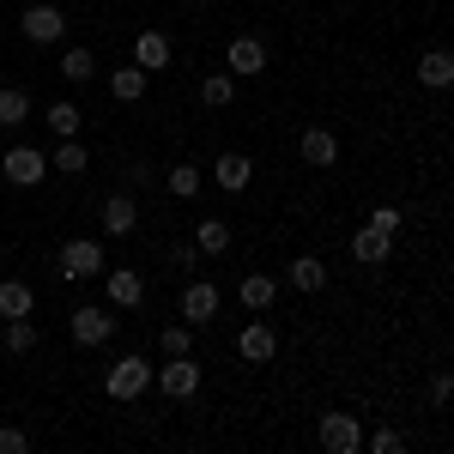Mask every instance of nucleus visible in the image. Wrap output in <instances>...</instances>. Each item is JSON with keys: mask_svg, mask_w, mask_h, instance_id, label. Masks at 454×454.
Wrapping results in <instances>:
<instances>
[{"mask_svg": "<svg viewBox=\"0 0 454 454\" xmlns=\"http://www.w3.org/2000/svg\"><path fill=\"white\" fill-rule=\"evenodd\" d=\"M145 85H152V73H145V67H115V73H109V98H115V104H140Z\"/></svg>", "mask_w": 454, "mask_h": 454, "instance_id": "obj_16", "label": "nucleus"}, {"mask_svg": "<svg viewBox=\"0 0 454 454\" xmlns=\"http://www.w3.org/2000/svg\"><path fill=\"white\" fill-rule=\"evenodd\" d=\"M194 248H200V254H224V248H231V224H224V218H200Z\"/></svg>", "mask_w": 454, "mask_h": 454, "instance_id": "obj_24", "label": "nucleus"}, {"mask_svg": "<svg viewBox=\"0 0 454 454\" xmlns=\"http://www.w3.org/2000/svg\"><path fill=\"white\" fill-rule=\"evenodd\" d=\"M237 297H243V309H254V315H267V309H273V297H279V285L267 279V273H248V279L237 285Z\"/></svg>", "mask_w": 454, "mask_h": 454, "instance_id": "obj_18", "label": "nucleus"}, {"mask_svg": "<svg viewBox=\"0 0 454 454\" xmlns=\"http://www.w3.org/2000/svg\"><path fill=\"white\" fill-rule=\"evenodd\" d=\"M419 79L430 85V91L454 85V55H449V49H424V55H419Z\"/></svg>", "mask_w": 454, "mask_h": 454, "instance_id": "obj_17", "label": "nucleus"}, {"mask_svg": "<svg viewBox=\"0 0 454 454\" xmlns=\"http://www.w3.org/2000/svg\"><path fill=\"white\" fill-rule=\"evenodd\" d=\"M400 224H406V212H400V207H376V212H370V231H382V237H394Z\"/></svg>", "mask_w": 454, "mask_h": 454, "instance_id": "obj_31", "label": "nucleus"}, {"mask_svg": "<svg viewBox=\"0 0 454 454\" xmlns=\"http://www.w3.org/2000/svg\"><path fill=\"white\" fill-rule=\"evenodd\" d=\"M200 182H207V176L194 170V164H176V170H170V194H176V200H194Z\"/></svg>", "mask_w": 454, "mask_h": 454, "instance_id": "obj_30", "label": "nucleus"}, {"mask_svg": "<svg viewBox=\"0 0 454 454\" xmlns=\"http://www.w3.org/2000/svg\"><path fill=\"white\" fill-rule=\"evenodd\" d=\"M212 182H218L224 194H243L248 182H254V158H243V152H224V158L212 164Z\"/></svg>", "mask_w": 454, "mask_h": 454, "instance_id": "obj_12", "label": "nucleus"}, {"mask_svg": "<svg viewBox=\"0 0 454 454\" xmlns=\"http://www.w3.org/2000/svg\"><path fill=\"white\" fill-rule=\"evenodd\" d=\"M321 449L327 454H357L364 449V424L351 419V412H327V419H321Z\"/></svg>", "mask_w": 454, "mask_h": 454, "instance_id": "obj_7", "label": "nucleus"}, {"mask_svg": "<svg viewBox=\"0 0 454 454\" xmlns=\"http://www.w3.org/2000/svg\"><path fill=\"white\" fill-rule=\"evenodd\" d=\"M224 73H231V79H254V73H267V43H261V36H237V43L224 49Z\"/></svg>", "mask_w": 454, "mask_h": 454, "instance_id": "obj_8", "label": "nucleus"}, {"mask_svg": "<svg viewBox=\"0 0 454 454\" xmlns=\"http://www.w3.org/2000/svg\"><path fill=\"white\" fill-rule=\"evenodd\" d=\"M85 164H91V158H85L79 140H61V152L49 158V170H61V176H85Z\"/></svg>", "mask_w": 454, "mask_h": 454, "instance_id": "obj_27", "label": "nucleus"}, {"mask_svg": "<svg viewBox=\"0 0 454 454\" xmlns=\"http://www.w3.org/2000/svg\"><path fill=\"white\" fill-rule=\"evenodd\" d=\"M158 346H164V357H182V351H194V327H188V321H170V327L158 333Z\"/></svg>", "mask_w": 454, "mask_h": 454, "instance_id": "obj_29", "label": "nucleus"}, {"mask_svg": "<svg viewBox=\"0 0 454 454\" xmlns=\"http://www.w3.org/2000/svg\"><path fill=\"white\" fill-rule=\"evenodd\" d=\"M182 6H200V0H182Z\"/></svg>", "mask_w": 454, "mask_h": 454, "instance_id": "obj_36", "label": "nucleus"}, {"mask_svg": "<svg viewBox=\"0 0 454 454\" xmlns=\"http://www.w3.org/2000/svg\"><path fill=\"white\" fill-rule=\"evenodd\" d=\"M0 176H6L12 188H36V182L49 176V158H43L36 145H12V152L0 158Z\"/></svg>", "mask_w": 454, "mask_h": 454, "instance_id": "obj_2", "label": "nucleus"}, {"mask_svg": "<svg viewBox=\"0 0 454 454\" xmlns=\"http://www.w3.org/2000/svg\"><path fill=\"white\" fill-rule=\"evenodd\" d=\"M25 121H31V98L19 85H6L0 91V128H25Z\"/></svg>", "mask_w": 454, "mask_h": 454, "instance_id": "obj_25", "label": "nucleus"}, {"mask_svg": "<svg viewBox=\"0 0 454 454\" xmlns=\"http://www.w3.org/2000/svg\"><path fill=\"white\" fill-rule=\"evenodd\" d=\"M31 309H36V297H31V285H25V279L0 285V315H6V321H19V315H31Z\"/></svg>", "mask_w": 454, "mask_h": 454, "instance_id": "obj_21", "label": "nucleus"}, {"mask_svg": "<svg viewBox=\"0 0 454 454\" xmlns=\"http://www.w3.org/2000/svg\"><path fill=\"white\" fill-rule=\"evenodd\" d=\"M115 340V309H73V346L98 351Z\"/></svg>", "mask_w": 454, "mask_h": 454, "instance_id": "obj_6", "label": "nucleus"}, {"mask_svg": "<svg viewBox=\"0 0 454 454\" xmlns=\"http://www.w3.org/2000/svg\"><path fill=\"white\" fill-rule=\"evenodd\" d=\"M104 273V243H91V237H73L61 248V279H98Z\"/></svg>", "mask_w": 454, "mask_h": 454, "instance_id": "obj_3", "label": "nucleus"}, {"mask_svg": "<svg viewBox=\"0 0 454 454\" xmlns=\"http://www.w3.org/2000/svg\"><path fill=\"white\" fill-rule=\"evenodd\" d=\"M170 36L164 31H140L134 36V67H145V73H158V67H170Z\"/></svg>", "mask_w": 454, "mask_h": 454, "instance_id": "obj_13", "label": "nucleus"}, {"mask_svg": "<svg viewBox=\"0 0 454 454\" xmlns=\"http://www.w3.org/2000/svg\"><path fill=\"white\" fill-rule=\"evenodd\" d=\"M43 121H49L61 140H79V121H85V115H79V104H73V98H61V104L43 109Z\"/></svg>", "mask_w": 454, "mask_h": 454, "instance_id": "obj_22", "label": "nucleus"}, {"mask_svg": "<svg viewBox=\"0 0 454 454\" xmlns=\"http://www.w3.org/2000/svg\"><path fill=\"white\" fill-rule=\"evenodd\" d=\"M25 449H31L25 430H0V454H25Z\"/></svg>", "mask_w": 454, "mask_h": 454, "instance_id": "obj_34", "label": "nucleus"}, {"mask_svg": "<svg viewBox=\"0 0 454 454\" xmlns=\"http://www.w3.org/2000/svg\"><path fill=\"white\" fill-rule=\"evenodd\" d=\"M152 382L164 387L170 400H188V394H200V364H194V351H182V357H170Z\"/></svg>", "mask_w": 454, "mask_h": 454, "instance_id": "obj_5", "label": "nucleus"}, {"mask_svg": "<svg viewBox=\"0 0 454 454\" xmlns=\"http://www.w3.org/2000/svg\"><path fill=\"white\" fill-rule=\"evenodd\" d=\"M231 98H237V79H231V73H207V79H200V104H231Z\"/></svg>", "mask_w": 454, "mask_h": 454, "instance_id": "obj_28", "label": "nucleus"}, {"mask_svg": "<svg viewBox=\"0 0 454 454\" xmlns=\"http://www.w3.org/2000/svg\"><path fill=\"white\" fill-rule=\"evenodd\" d=\"M6 351H12V357H25V351H36V321H31V315L6 321Z\"/></svg>", "mask_w": 454, "mask_h": 454, "instance_id": "obj_26", "label": "nucleus"}, {"mask_svg": "<svg viewBox=\"0 0 454 454\" xmlns=\"http://www.w3.org/2000/svg\"><path fill=\"white\" fill-rule=\"evenodd\" d=\"M140 224V207H134V194H109L104 200V237H128Z\"/></svg>", "mask_w": 454, "mask_h": 454, "instance_id": "obj_14", "label": "nucleus"}, {"mask_svg": "<svg viewBox=\"0 0 454 454\" xmlns=\"http://www.w3.org/2000/svg\"><path fill=\"white\" fill-rule=\"evenodd\" d=\"M55 73H61L67 85H85V79L98 73V55H91V49H67V55L55 61Z\"/></svg>", "mask_w": 454, "mask_h": 454, "instance_id": "obj_23", "label": "nucleus"}, {"mask_svg": "<svg viewBox=\"0 0 454 454\" xmlns=\"http://www.w3.org/2000/svg\"><path fill=\"white\" fill-rule=\"evenodd\" d=\"M449 394H454V376H449V370H436V376H430V400L449 406Z\"/></svg>", "mask_w": 454, "mask_h": 454, "instance_id": "obj_33", "label": "nucleus"}, {"mask_svg": "<svg viewBox=\"0 0 454 454\" xmlns=\"http://www.w3.org/2000/svg\"><path fill=\"white\" fill-rule=\"evenodd\" d=\"M237 357H243V364H273V357H279V333H273V321L254 315L243 333H237Z\"/></svg>", "mask_w": 454, "mask_h": 454, "instance_id": "obj_4", "label": "nucleus"}, {"mask_svg": "<svg viewBox=\"0 0 454 454\" xmlns=\"http://www.w3.org/2000/svg\"><path fill=\"white\" fill-rule=\"evenodd\" d=\"M291 285L315 297V291L327 285V261H321V254H297V261H291Z\"/></svg>", "mask_w": 454, "mask_h": 454, "instance_id": "obj_20", "label": "nucleus"}, {"mask_svg": "<svg viewBox=\"0 0 454 454\" xmlns=\"http://www.w3.org/2000/svg\"><path fill=\"white\" fill-rule=\"evenodd\" d=\"M104 291H109V303H115V309H140V303H145V279L134 273V267H109Z\"/></svg>", "mask_w": 454, "mask_h": 454, "instance_id": "obj_10", "label": "nucleus"}, {"mask_svg": "<svg viewBox=\"0 0 454 454\" xmlns=\"http://www.w3.org/2000/svg\"><path fill=\"white\" fill-rule=\"evenodd\" d=\"M218 303H224V297H218V285H212V279H194L188 291H182V303H176V309H182V321H188V327H207L212 315H218Z\"/></svg>", "mask_w": 454, "mask_h": 454, "instance_id": "obj_9", "label": "nucleus"}, {"mask_svg": "<svg viewBox=\"0 0 454 454\" xmlns=\"http://www.w3.org/2000/svg\"><path fill=\"white\" fill-rule=\"evenodd\" d=\"M104 387H109V400H140L145 387H152V364L145 357H115Z\"/></svg>", "mask_w": 454, "mask_h": 454, "instance_id": "obj_1", "label": "nucleus"}, {"mask_svg": "<svg viewBox=\"0 0 454 454\" xmlns=\"http://www.w3.org/2000/svg\"><path fill=\"white\" fill-rule=\"evenodd\" d=\"M400 449H406L400 430H376V436H370V454H400Z\"/></svg>", "mask_w": 454, "mask_h": 454, "instance_id": "obj_32", "label": "nucleus"}, {"mask_svg": "<svg viewBox=\"0 0 454 454\" xmlns=\"http://www.w3.org/2000/svg\"><path fill=\"white\" fill-rule=\"evenodd\" d=\"M297 152H303V164H340V140L327 134V128H303V140H297Z\"/></svg>", "mask_w": 454, "mask_h": 454, "instance_id": "obj_15", "label": "nucleus"}, {"mask_svg": "<svg viewBox=\"0 0 454 454\" xmlns=\"http://www.w3.org/2000/svg\"><path fill=\"white\" fill-rule=\"evenodd\" d=\"M387 248H394V237H382V231H370V224H364V231L351 237V254H357L364 267H382V261H387Z\"/></svg>", "mask_w": 454, "mask_h": 454, "instance_id": "obj_19", "label": "nucleus"}, {"mask_svg": "<svg viewBox=\"0 0 454 454\" xmlns=\"http://www.w3.org/2000/svg\"><path fill=\"white\" fill-rule=\"evenodd\" d=\"M170 261H176V267H182V273H188V267L200 261V248H194V243H176V248H170Z\"/></svg>", "mask_w": 454, "mask_h": 454, "instance_id": "obj_35", "label": "nucleus"}, {"mask_svg": "<svg viewBox=\"0 0 454 454\" xmlns=\"http://www.w3.org/2000/svg\"><path fill=\"white\" fill-rule=\"evenodd\" d=\"M19 25H25V36H31V43H55V36L67 31V12L43 0V6H25V19H19Z\"/></svg>", "mask_w": 454, "mask_h": 454, "instance_id": "obj_11", "label": "nucleus"}]
</instances>
